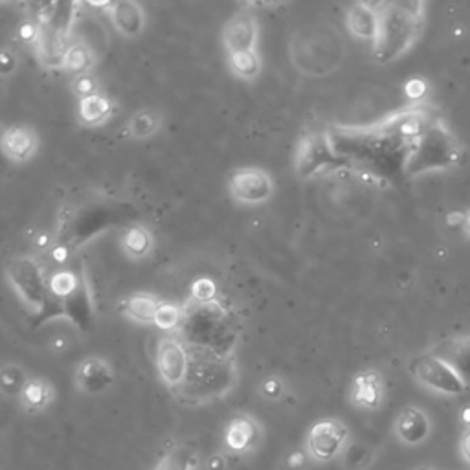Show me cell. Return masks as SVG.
Segmentation results:
<instances>
[{"mask_svg":"<svg viewBox=\"0 0 470 470\" xmlns=\"http://www.w3.org/2000/svg\"><path fill=\"white\" fill-rule=\"evenodd\" d=\"M217 294H219V287H217V283H215L211 278H208V276L197 278V280L191 283V287H189V296H191V300H193L195 303H199V305H211V303H215Z\"/></svg>","mask_w":470,"mask_h":470,"instance_id":"obj_33","label":"cell"},{"mask_svg":"<svg viewBox=\"0 0 470 470\" xmlns=\"http://www.w3.org/2000/svg\"><path fill=\"white\" fill-rule=\"evenodd\" d=\"M430 430L432 426H430L428 415L417 406H406L395 421L397 437L410 446H417L424 443L430 435Z\"/></svg>","mask_w":470,"mask_h":470,"instance_id":"obj_17","label":"cell"},{"mask_svg":"<svg viewBox=\"0 0 470 470\" xmlns=\"http://www.w3.org/2000/svg\"><path fill=\"white\" fill-rule=\"evenodd\" d=\"M30 377L19 364H6L0 368V393L8 397H21Z\"/></svg>","mask_w":470,"mask_h":470,"instance_id":"obj_29","label":"cell"},{"mask_svg":"<svg viewBox=\"0 0 470 470\" xmlns=\"http://www.w3.org/2000/svg\"><path fill=\"white\" fill-rule=\"evenodd\" d=\"M274 180L261 168H238L228 177V195L241 206H261L274 197Z\"/></svg>","mask_w":470,"mask_h":470,"instance_id":"obj_8","label":"cell"},{"mask_svg":"<svg viewBox=\"0 0 470 470\" xmlns=\"http://www.w3.org/2000/svg\"><path fill=\"white\" fill-rule=\"evenodd\" d=\"M228 70L233 77L241 81H254L261 74V56L260 52H238L226 56Z\"/></svg>","mask_w":470,"mask_h":470,"instance_id":"obj_25","label":"cell"},{"mask_svg":"<svg viewBox=\"0 0 470 470\" xmlns=\"http://www.w3.org/2000/svg\"><path fill=\"white\" fill-rule=\"evenodd\" d=\"M162 300H158L155 294L149 292H135L131 296H128L122 303H120V312L135 322V323H142V325H151L155 322V314L160 307Z\"/></svg>","mask_w":470,"mask_h":470,"instance_id":"obj_23","label":"cell"},{"mask_svg":"<svg viewBox=\"0 0 470 470\" xmlns=\"http://www.w3.org/2000/svg\"><path fill=\"white\" fill-rule=\"evenodd\" d=\"M303 463H305V455H303L301 452H296V454L291 457V466H294V468L301 466Z\"/></svg>","mask_w":470,"mask_h":470,"instance_id":"obj_42","label":"cell"},{"mask_svg":"<svg viewBox=\"0 0 470 470\" xmlns=\"http://www.w3.org/2000/svg\"><path fill=\"white\" fill-rule=\"evenodd\" d=\"M224 441L233 452H247L260 441V424L249 415H238L230 421Z\"/></svg>","mask_w":470,"mask_h":470,"instance_id":"obj_20","label":"cell"},{"mask_svg":"<svg viewBox=\"0 0 470 470\" xmlns=\"http://www.w3.org/2000/svg\"><path fill=\"white\" fill-rule=\"evenodd\" d=\"M414 470H434L432 466H417V468H414Z\"/></svg>","mask_w":470,"mask_h":470,"instance_id":"obj_46","label":"cell"},{"mask_svg":"<svg viewBox=\"0 0 470 470\" xmlns=\"http://www.w3.org/2000/svg\"><path fill=\"white\" fill-rule=\"evenodd\" d=\"M406 94L410 97L412 103H423L424 96H426V85L424 81L421 79H412L408 85H406Z\"/></svg>","mask_w":470,"mask_h":470,"instance_id":"obj_38","label":"cell"},{"mask_svg":"<svg viewBox=\"0 0 470 470\" xmlns=\"http://www.w3.org/2000/svg\"><path fill=\"white\" fill-rule=\"evenodd\" d=\"M379 28L373 41V59L390 65L406 54L424 28V5L415 0H392L375 5Z\"/></svg>","mask_w":470,"mask_h":470,"instance_id":"obj_2","label":"cell"},{"mask_svg":"<svg viewBox=\"0 0 470 470\" xmlns=\"http://www.w3.org/2000/svg\"><path fill=\"white\" fill-rule=\"evenodd\" d=\"M162 126H164V116L160 110L142 108L131 114L124 131L131 140L142 142L157 137L162 131Z\"/></svg>","mask_w":470,"mask_h":470,"instance_id":"obj_22","label":"cell"},{"mask_svg":"<svg viewBox=\"0 0 470 470\" xmlns=\"http://www.w3.org/2000/svg\"><path fill=\"white\" fill-rule=\"evenodd\" d=\"M465 219H466V215H465V213L455 211V213H450V215L446 217V222H448L450 226L459 228V226H465Z\"/></svg>","mask_w":470,"mask_h":470,"instance_id":"obj_40","label":"cell"},{"mask_svg":"<svg viewBox=\"0 0 470 470\" xmlns=\"http://www.w3.org/2000/svg\"><path fill=\"white\" fill-rule=\"evenodd\" d=\"M96 61L97 59L90 46H87L85 43H74V45H68L63 70L72 74L74 77L83 76V74H92Z\"/></svg>","mask_w":470,"mask_h":470,"instance_id":"obj_27","label":"cell"},{"mask_svg":"<svg viewBox=\"0 0 470 470\" xmlns=\"http://www.w3.org/2000/svg\"><path fill=\"white\" fill-rule=\"evenodd\" d=\"M260 392H261V395H263L265 399L278 401V399H281L283 393H285V384H283V381H281L280 377L271 375V377L263 379V383H261V386H260Z\"/></svg>","mask_w":470,"mask_h":470,"instance_id":"obj_36","label":"cell"},{"mask_svg":"<svg viewBox=\"0 0 470 470\" xmlns=\"http://www.w3.org/2000/svg\"><path fill=\"white\" fill-rule=\"evenodd\" d=\"M459 417H461V423H463L466 428H470V404L461 410Z\"/></svg>","mask_w":470,"mask_h":470,"instance_id":"obj_43","label":"cell"},{"mask_svg":"<svg viewBox=\"0 0 470 470\" xmlns=\"http://www.w3.org/2000/svg\"><path fill=\"white\" fill-rule=\"evenodd\" d=\"M48 289H50V296L57 300H68L77 292L79 280L72 271L61 269L48 278Z\"/></svg>","mask_w":470,"mask_h":470,"instance_id":"obj_30","label":"cell"},{"mask_svg":"<svg viewBox=\"0 0 470 470\" xmlns=\"http://www.w3.org/2000/svg\"><path fill=\"white\" fill-rule=\"evenodd\" d=\"M6 280L26 311L41 314L46 309L50 298L48 280L34 256H17L10 260L6 265Z\"/></svg>","mask_w":470,"mask_h":470,"instance_id":"obj_4","label":"cell"},{"mask_svg":"<svg viewBox=\"0 0 470 470\" xmlns=\"http://www.w3.org/2000/svg\"><path fill=\"white\" fill-rule=\"evenodd\" d=\"M107 12L116 34H120L126 39H137L144 34L148 15L140 3H135V0H120V3H112Z\"/></svg>","mask_w":470,"mask_h":470,"instance_id":"obj_14","label":"cell"},{"mask_svg":"<svg viewBox=\"0 0 470 470\" xmlns=\"http://www.w3.org/2000/svg\"><path fill=\"white\" fill-rule=\"evenodd\" d=\"M66 50H68L66 37H61L48 30H43V36L36 45L37 61L50 70H63Z\"/></svg>","mask_w":470,"mask_h":470,"instance_id":"obj_24","label":"cell"},{"mask_svg":"<svg viewBox=\"0 0 470 470\" xmlns=\"http://www.w3.org/2000/svg\"><path fill=\"white\" fill-rule=\"evenodd\" d=\"M220 39H222V48L226 56L238 54V52H256L260 43L258 19L249 12L233 15L222 26Z\"/></svg>","mask_w":470,"mask_h":470,"instance_id":"obj_11","label":"cell"},{"mask_svg":"<svg viewBox=\"0 0 470 470\" xmlns=\"http://www.w3.org/2000/svg\"><path fill=\"white\" fill-rule=\"evenodd\" d=\"M39 151V135L28 126H12L0 135V153L14 164L30 162Z\"/></svg>","mask_w":470,"mask_h":470,"instance_id":"obj_12","label":"cell"},{"mask_svg":"<svg viewBox=\"0 0 470 470\" xmlns=\"http://www.w3.org/2000/svg\"><path fill=\"white\" fill-rule=\"evenodd\" d=\"M459 452L466 463H470V428L465 430L461 441H459Z\"/></svg>","mask_w":470,"mask_h":470,"instance_id":"obj_39","label":"cell"},{"mask_svg":"<svg viewBox=\"0 0 470 470\" xmlns=\"http://www.w3.org/2000/svg\"><path fill=\"white\" fill-rule=\"evenodd\" d=\"M21 401L30 412H41L52 404L54 388L45 379H30L21 393Z\"/></svg>","mask_w":470,"mask_h":470,"instance_id":"obj_28","label":"cell"},{"mask_svg":"<svg viewBox=\"0 0 470 470\" xmlns=\"http://www.w3.org/2000/svg\"><path fill=\"white\" fill-rule=\"evenodd\" d=\"M465 228H466V231L470 233V211L466 213V219H465Z\"/></svg>","mask_w":470,"mask_h":470,"instance_id":"obj_45","label":"cell"},{"mask_svg":"<svg viewBox=\"0 0 470 470\" xmlns=\"http://www.w3.org/2000/svg\"><path fill=\"white\" fill-rule=\"evenodd\" d=\"M347 30L364 41H375L377 37V28H379V19H377V10L375 5H366V3H357L347 10L345 15Z\"/></svg>","mask_w":470,"mask_h":470,"instance_id":"obj_21","label":"cell"},{"mask_svg":"<svg viewBox=\"0 0 470 470\" xmlns=\"http://www.w3.org/2000/svg\"><path fill=\"white\" fill-rule=\"evenodd\" d=\"M432 352L450 364L466 383V386H470V334L446 338L437 343Z\"/></svg>","mask_w":470,"mask_h":470,"instance_id":"obj_15","label":"cell"},{"mask_svg":"<svg viewBox=\"0 0 470 470\" xmlns=\"http://www.w3.org/2000/svg\"><path fill=\"white\" fill-rule=\"evenodd\" d=\"M345 168V162L334 153L325 129L305 133L294 151V171L298 179L311 180L325 171Z\"/></svg>","mask_w":470,"mask_h":470,"instance_id":"obj_6","label":"cell"},{"mask_svg":"<svg viewBox=\"0 0 470 470\" xmlns=\"http://www.w3.org/2000/svg\"><path fill=\"white\" fill-rule=\"evenodd\" d=\"M235 381V372L228 361H202L199 366H189L188 379L180 392L184 397L197 403H206L217 399L230 392Z\"/></svg>","mask_w":470,"mask_h":470,"instance_id":"obj_5","label":"cell"},{"mask_svg":"<svg viewBox=\"0 0 470 470\" xmlns=\"http://www.w3.org/2000/svg\"><path fill=\"white\" fill-rule=\"evenodd\" d=\"M50 245H52V240H50L48 233H39L37 238H36V247H37V249L46 250Z\"/></svg>","mask_w":470,"mask_h":470,"instance_id":"obj_41","label":"cell"},{"mask_svg":"<svg viewBox=\"0 0 470 470\" xmlns=\"http://www.w3.org/2000/svg\"><path fill=\"white\" fill-rule=\"evenodd\" d=\"M116 110V103L103 92L83 97L77 103V120L85 128H99L108 122Z\"/></svg>","mask_w":470,"mask_h":470,"instance_id":"obj_19","label":"cell"},{"mask_svg":"<svg viewBox=\"0 0 470 470\" xmlns=\"http://www.w3.org/2000/svg\"><path fill=\"white\" fill-rule=\"evenodd\" d=\"M76 388L87 395H99L114 383L112 366L101 357H88L81 361L74 373Z\"/></svg>","mask_w":470,"mask_h":470,"instance_id":"obj_13","label":"cell"},{"mask_svg":"<svg viewBox=\"0 0 470 470\" xmlns=\"http://www.w3.org/2000/svg\"><path fill=\"white\" fill-rule=\"evenodd\" d=\"M191 366L189 351L184 342L173 336H166L157 345L155 368L160 381L169 390H180L188 379Z\"/></svg>","mask_w":470,"mask_h":470,"instance_id":"obj_9","label":"cell"},{"mask_svg":"<svg viewBox=\"0 0 470 470\" xmlns=\"http://www.w3.org/2000/svg\"><path fill=\"white\" fill-rule=\"evenodd\" d=\"M349 437V430L342 421L322 419L312 424L307 435V452L320 463L332 461L342 454Z\"/></svg>","mask_w":470,"mask_h":470,"instance_id":"obj_10","label":"cell"},{"mask_svg":"<svg viewBox=\"0 0 470 470\" xmlns=\"http://www.w3.org/2000/svg\"><path fill=\"white\" fill-rule=\"evenodd\" d=\"M17 34H19V39H21L23 43L36 46V45L39 43L41 36H43V26H41L37 21L28 19V21H23V23H21Z\"/></svg>","mask_w":470,"mask_h":470,"instance_id":"obj_35","label":"cell"},{"mask_svg":"<svg viewBox=\"0 0 470 470\" xmlns=\"http://www.w3.org/2000/svg\"><path fill=\"white\" fill-rule=\"evenodd\" d=\"M197 463L199 455L195 448L186 443H179L164 452L153 470H195Z\"/></svg>","mask_w":470,"mask_h":470,"instance_id":"obj_26","label":"cell"},{"mask_svg":"<svg viewBox=\"0 0 470 470\" xmlns=\"http://www.w3.org/2000/svg\"><path fill=\"white\" fill-rule=\"evenodd\" d=\"M375 459V452L361 443L349 444L343 452V463L349 470H363L366 466H370Z\"/></svg>","mask_w":470,"mask_h":470,"instance_id":"obj_32","label":"cell"},{"mask_svg":"<svg viewBox=\"0 0 470 470\" xmlns=\"http://www.w3.org/2000/svg\"><path fill=\"white\" fill-rule=\"evenodd\" d=\"M437 118L428 103H410L368 126H329L325 135L345 166L390 182L404 179L412 146Z\"/></svg>","mask_w":470,"mask_h":470,"instance_id":"obj_1","label":"cell"},{"mask_svg":"<svg viewBox=\"0 0 470 470\" xmlns=\"http://www.w3.org/2000/svg\"><path fill=\"white\" fill-rule=\"evenodd\" d=\"M122 252L131 261H144L155 250V235L146 224H131L120 238Z\"/></svg>","mask_w":470,"mask_h":470,"instance_id":"obj_18","label":"cell"},{"mask_svg":"<svg viewBox=\"0 0 470 470\" xmlns=\"http://www.w3.org/2000/svg\"><path fill=\"white\" fill-rule=\"evenodd\" d=\"M410 373L419 384L439 395L459 397L468 390L466 383L457 375V372L443 359L434 355L432 351L421 352V355L410 361Z\"/></svg>","mask_w":470,"mask_h":470,"instance_id":"obj_7","label":"cell"},{"mask_svg":"<svg viewBox=\"0 0 470 470\" xmlns=\"http://www.w3.org/2000/svg\"><path fill=\"white\" fill-rule=\"evenodd\" d=\"M19 59L12 48H0V77H8L15 74Z\"/></svg>","mask_w":470,"mask_h":470,"instance_id":"obj_37","label":"cell"},{"mask_svg":"<svg viewBox=\"0 0 470 470\" xmlns=\"http://www.w3.org/2000/svg\"><path fill=\"white\" fill-rule=\"evenodd\" d=\"M70 88H72V94L77 96V99H83L99 92V81L94 74H83L74 77Z\"/></svg>","mask_w":470,"mask_h":470,"instance_id":"obj_34","label":"cell"},{"mask_svg":"<svg viewBox=\"0 0 470 470\" xmlns=\"http://www.w3.org/2000/svg\"><path fill=\"white\" fill-rule=\"evenodd\" d=\"M461 155L463 149L457 138L441 118H437L412 146L404 166V179H417L426 173L450 169L459 164Z\"/></svg>","mask_w":470,"mask_h":470,"instance_id":"obj_3","label":"cell"},{"mask_svg":"<svg viewBox=\"0 0 470 470\" xmlns=\"http://www.w3.org/2000/svg\"><path fill=\"white\" fill-rule=\"evenodd\" d=\"M184 320V311L179 303L173 301H162L157 314H155V322L153 325L164 332H171L175 331Z\"/></svg>","mask_w":470,"mask_h":470,"instance_id":"obj_31","label":"cell"},{"mask_svg":"<svg viewBox=\"0 0 470 470\" xmlns=\"http://www.w3.org/2000/svg\"><path fill=\"white\" fill-rule=\"evenodd\" d=\"M384 399V379L379 372L368 370L352 379L351 401L359 408L375 410Z\"/></svg>","mask_w":470,"mask_h":470,"instance_id":"obj_16","label":"cell"},{"mask_svg":"<svg viewBox=\"0 0 470 470\" xmlns=\"http://www.w3.org/2000/svg\"><path fill=\"white\" fill-rule=\"evenodd\" d=\"M52 347L56 349V351H61L63 347H66V343L61 340V338H57V340H54V343H52Z\"/></svg>","mask_w":470,"mask_h":470,"instance_id":"obj_44","label":"cell"}]
</instances>
